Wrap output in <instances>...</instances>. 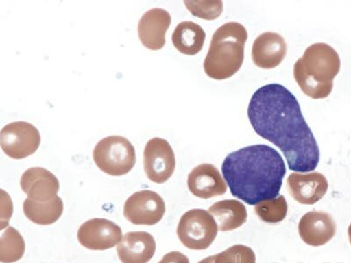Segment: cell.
I'll list each match as a JSON object with an SVG mask.
<instances>
[{
    "label": "cell",
    "instance_id": "277c9868",
    "mask_svg": "<svg viewBox=\"0 0 351 263\" xmlns=\"http://www.w3.org/2000/svg\"><path fill=\"white\" fill-rule=\"evenodd\" d=\"M247 40L246 28L238 22H228L219 27L204 61L206 74L215 80L233 77L243 66Z\"/></svg>",
    "mask_w": 351,
    "mask_h": 263
},
{
    "label": "cell",
    "instance_id": "ffe728a7",
    "mask_svg": "<svg viewBox=\"0 0 351 263\" xmlns=\"http://www.w3.org/2000/svg\"><path fill=\"white\" fill-rule=\"evenodd\" d=\"M25 216L33 223L49 225L56 223L64 212V203L60 197L48 203H36L29 199L23 203Z\"/></svg>",
    "mask_w": 351,
    "mask_h": 263
},
{
    "label": "cell",
    "instance_id": "30bf717a",
    "mask_svg": "<svg viewBox=\"0 0 351 263\" xmlns=\"http://www.w3.org/2000/svg\"><path fill=\"white\" fill-rule=\"evenodd\" d=\"M81 245L90 250H106L122 240L121 228L105 218L90 219L81 225L77 233Z\"/></svg>",
    "mask_w": 351,
    "mask_h": 263
},
{
    "label": "cell",
    "instance_id": "8fae6325",
    "mask_svg": "<svg viewBox=\"0 0 351 263\" xmlns=\"http://www.w3.org/2000/svg\"><path fill=\"white\" fill-rule=\"evenodd\" d=\"M288 192L302 205H312L325 196L328 183L325 175L319 172L293 173L287 178Z\"/></svg>",
    "mask_w": 351,
    "mask_h": 263
},
{
    "label": "cell",
    "instance_id": "5bb4252c",
    "mask_svg": "<svg viewBox=\"0 0 351 263\" xmlns=\"http://www.w3.org/2000/svg\"><path fill=\"white\" fill-rule=\"evenodd\" d=\"M171 23V14L165 9L153 8L146 12L138 25V34L141 42L150 50L164 48L165 34Z\"/></svg>",
    "mask_w": 351,
    "mask_h": 263
},
{
    "label": "cell",
    "instance_id": "cb8c5ba5",
    "mask_svg": "<svg viewBox=\"0 0 351 263\" xmlns=\"http://www.w3.org/2000/svg\"><path fill=\"white\" fill-rule=\"evenodd\" d=\"M191 14L203 20H216L223 12L222 1H184Z\"/></svg>",
    "mask_w": 351,
    "mask_h": 263
},
{
    "label": "cell",
    "instance_id": "4fadbf2b",
    "mask_svg": "<svg viewBox=\"0 0 351 263\" xmlns=\"http://www.w3.org/2000/svg\"><path fill=\"white\" fill-rule=\"evenodd\" d=\"M335 233L337 223L328 212H309L300 218V236L307 245L324 246L333 239Z\"/></svg>",
    "mask_w": 351,
    "mask_h": 263
},
{
    "label": "cell",
    "instance_id": "7a4b0ae2",
    "mask_svg": "<svg viewBox=\"0 0 351 263\" xmlns=\"http://www.w3.org/2000/svg\"><path fill=\"white\" fill-rule=\"evenodd\" d=\"M221 171L232 195L256 205L278 197L287 168L280 153L258 144L230 153Z\"/></svg>",
    "mask_w": 351,
    "mask_h": 263
},
{
    "label": "cell",
    "instance_id": "3957f363",
    "mask_svg": "<svg viewBox=\"0 0 351 263\" xmlns=\"http://www.w3.org/2000/svg\"><path fill=\"white\" fill-rule=\"evenodd\" d=\"M340 56L326 43H315L295 62L293 76L300 89L313 99L328 98L339 73Z\"/></svg>",
    "mask_w": 351,
    "mask_h": 263
},
{
    "label": "cell",
    "instance_id": "d6986e66",
    "mask_svg": "<svg viewBox=\"0 0 351 263\" xmlns=\"http://www.w3.org/2000/svg\"><path fill=\"white\" fill-rule=\"evenodd\" d=\"M205 40V31L193 21L181 22L172 34L175 48L186 55H195L202 51Z\"/></svg>",
    "mask_w": 351,
    "mask_h": 263
},
{
    "label": "cell",
    "instance_id": "7402d4cb",
    "mask_svg": "<svg viewBox=\"0 0 351 263\" xmlns=\"http://www.w3.org/2000/svg\"><path fill=\"white\" fill-rule=\"evenodd\" d=\"M288 206L284 196L265 200L255 206L256 214L265 223H280L287 217Z\"/></svg>",
    "mask_w": 351,
    "mask_h": 263
},
{
    "label": "cell",
    "instance_id": "6da1fadb",
    "mask_svg": "<svg viewBox=\"0 0 351 263\" xmlns=\"http://www.w3.org/2000/svg\"><path fill=\"white\" fill-rule=\"evenodd\" d=\"M247 117L256 133L283 152L288 167L296 172L317 168L319 149L303 117L295 96L280 84H269L253 94Z\"/></svg>",
    "mask_w": 351,
    "mask_h": 263
},
{
    "label": "cell",
    "instance_id": "e0dca14e",
    "mask_svg": "<svg viewBox=\"0 0 351 263\" xmlns=\"http://www.w3.org/2000/svg\"><path fill=\"white\" fill-rule=\"evenodd\" d=\"M156 240L146 231H130L117 247L122 263H148L156 253Z\"/></svg>",
    "mask_w": 351,
    "mask_h": 263
},
{
    "label": "cell",
    "instance_id": "484cf974",
    "mask_svg": "<svg viewBox=\"0 0 351 263\" xmlns=\"http://www.w3.org/2000/svg\"><path fill=\"white\" fill-rule=\"evenodd\" d=\"M348 236H349V240L351 244V223L350 225L349 228H348Z\"/></svg>",
    "mask_w": 351,
    "mask_h": 263
},
{
    "label": "cell",
    "instance_id": "d4e9b609",
    "mask_svg": "<svg viewBox=\"0 0 351 263\" xmlns=\"http://www.w3.org/2000/svg\"><path fill=\"white\" fill-rule=\"evenodd\" d=\"M158 263H190L186 255L178 251L166 253Z\"/></svg>",
    "mask_w": 351,
    "mask_h": 263
},
{
    "label": "cell",
    "instance_id": "7c38bea8",
    "mask_svg": "<svg viewBox=\"0 0 351 263\" xmlns=\"http://www.w3.org/2000/svg\"><path fill=\"white\" fill-rule=\"evenodd\" d=\"M59 186L56 175L43 168H31L21 178L22 190L36 203L53 201L58 197Z\"/></svg>",
    "mask_w": 351,
    "mask_h": 263
},
{
    "label": "cell",
    "instance_id": "8992f818",
    "mask_svg": "<svg viewBox=\"0 0 351 263\" xmlns=\"http://www.w3.org/2000/svg\"><path fill=\"white\" fill-rule=\"evenodd\" d=\"M218 231V225L209 212L193 209L182 216L177 234L178 239L187 249L205 250L214 242Z\"/></svg>",
    "mask_w": 351,
    "mask_h": 263
},
{
    "label": "cell",
    "instance_id": "5b68a950",
    "mask_svg": "<svg viewBox=\"0 0 351 263\" xmlns=\"http://www.w3.org/2000/svg\"><path fill=\"white\" fill-rule=\"evenodd\" d=\"M93 160L100 171L121 177L130 172L136 165V150L126 138L108 136L97 143Z\"/></svg>",
    "mask_w": 351,
    "mask_h": 263
},
{
    "label": "cell",
    "instance_id": "52a82bcc",
    "mask_svg": "<svg viewBox=\"0 0 351 263\" xmlns=\"http://www.w3.org/2000/svg\"><path fill=\"white\" fill-rule=\"evenodd\" d=\"M40 144L39 130L28 122H12L0 132L1 149L11 158H26L36 153Z\"/></svg>",
    "mask_w": 351,
    "mask_h": 263
},
{
    "label": "cell",
    "instance_id": "603a6c76",
    "mask_svg": "<svg viewBox=\"0 0 351 263\" xmlns=\"http://www.w3.org/2000/svg\"><path fill=\"white\" fill-rule=\"evenodd\" d=\"M199 263H256V255L252 247L238 244Z\"/></svg>",
    "mask_w": 351,
    "mask_h": 263
},
{
    "label": "cell",
    "instance_id": "ba28073f",
    "mask_svg": "<svg viewBox=\"0 0 351 263\" xmlns=\"http://www.w3.org/2000/svg\"><path fill=\"white\" fill-rule=\"evenodd\" d=\"M144 171L153 183L164 184L173 175L176 158L171 144L162 138L147 142L143 153Z\"/></svg>",
    "mask_w": 351,
    "mask_h": 263
},
{
    "label": "cell",
    "instance_id": "2e32d148",
    "mask_svg": "<svg viewBox=\"0 0 351 263\" xmlns=\"http://www.w3.org/2000/svg\"><path fill=\"white\" fill-rule=\"evenodd\" d=\"M287 53V45L280 34L265 32L255 40L252 47V60L255 65L265 70L278 67Z\"/></svg>",
    "mask_w": 351,
    "mask_h": 263
},
{
    "label": "cell",
    "instance_id": "9c48e42d",
    "mask_svg": "<svg viewBox=\"0 0 351 263\" xmlns=\"http://www.w3.org/2000/svg\"><path fill=\"white\" fill-rule=\"evenodd\" d=\"M165 200L152 190H144L134 193L124 205V217L134 225H154L164 218Z\"/></svg>",
    "mask_w": 351,
    "mask_h": 263
},
{
    "label": "cell",
    "instance_id": "44dd1931",
    "mask_svg": "<svg viewBox=\"0 0 351 263\" xmlns=\"http://www.w3.org/2000/svg\"><path fill=\"white\" fill-rule=\"evenodd\" d=\"M25 241L19 231L12 227H6L0 240V262L14 263L22 258L25 253Z\"/></svg>",
    "mask_w": 351,
    "mask_h": 263
},
{
    "label": "cell",
    "instance_id": "ac0fdd59",
    "mask_svg": "<svg viewBox=\"0 0 351 263\" xmlns=\"http://www.w3.org/2000/svg\"><path fill=\"white\" fill-rule=\"evenodd\" d=\"M208 212L215 218L218 229L221 231L236 230L247 221L245 205L238 200H222L214 203Z\"/></svg>",
    "mask_w": 351,
    "mask_h": 263
},
{
    "label": "cell",
    "instance_id": "9a60e30c",
    "mask_svg": "<svg viewBox=\"0 0 351 263\" xmlns=\"http://www.w3.org/2000/svg\"><path fill=\"white\" fill-rule=\"evenodd\" d=\"M188 189L193 195L202 199L224 195L227 184L217 168L212 164H200L188 175Z\"/></svg>",
    "mask_w": 351,
    "mask_h": 263
}]
</instances>
